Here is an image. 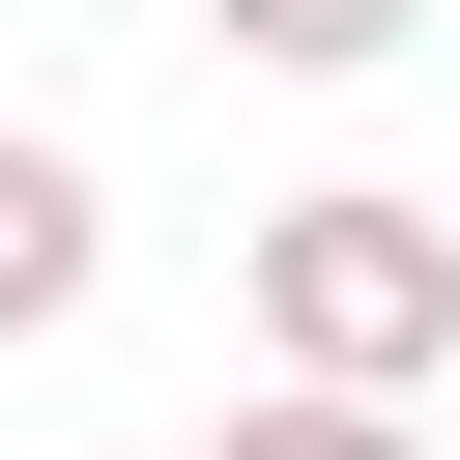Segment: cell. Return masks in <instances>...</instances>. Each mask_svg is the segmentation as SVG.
<instances>
[{
  "instance_id": "3",
  "label": "cell",
  "mask_w": 460,
  "mask_h": 460,
  "mask_svg": "<svg viewBox=\"0 0 460 460\" xmlns=\"http://www.w3.org/2000/svg\"><path fill=\"white\" fill-rule=\"evenodd\" d=\"M201 29H230V58H259V86H374V58H402V29H431V0H201Z\"/></svg>"
},
{
  "instance_id": "1",
  "label": "cell",
  "mask_w": 460,
  "mask_h": 460,
  "mask_svg": "<svg viewBox=\"0 0 460 460\" xmlns=\"http://www.w3.org/2000/svg\"><path fill=\"white\" fill-rule=\"evenodd\" d=\"M259 374H345V402H431L460 374V230L431 201H259Z\"/></svg>"
},
{
  "instance_id": "4",
  "label": "cell",
  "mask_w": 460,
  "mask_h": 460,
  "mask_svg": "<svg viewBox=\"0 0 460 460\" xmlns=\"http://www.w3.org/2000/svg\"><path fill=\"white\" fill-rule=\"evenodd\" d=\"M201 460H431V402H345V374H259Z\"/></svg>"
},
{
  "instance_id": "2",
  "label": "cell",
  "mask_w": 460,
  "mask_h": 460,
  "mask_svg": "<svg viewBox=\"0 0 460 460\" xmlns=\"http://www.w3.org/2000/svg\"><path fill=\"white\" fill-rule=\"evenodd\" d=\"M86 259H115L86 144H0V345H58V316H86Z\"/></svg>"
},
{
  "instance_id": "5",
  "label": "cell",
  "mask_w": 460,
  "mask_h": 460,
  "mask_svg": "<svg viewBox=\"0 0 460 460\" xmlns=\"http://www.w3.org/2000/svg\"><path fill=\"white\" fill-rule=\"evenodd\" d=\"M431 402H460V374H431Z\"/></svg>"
}]
</instances>
